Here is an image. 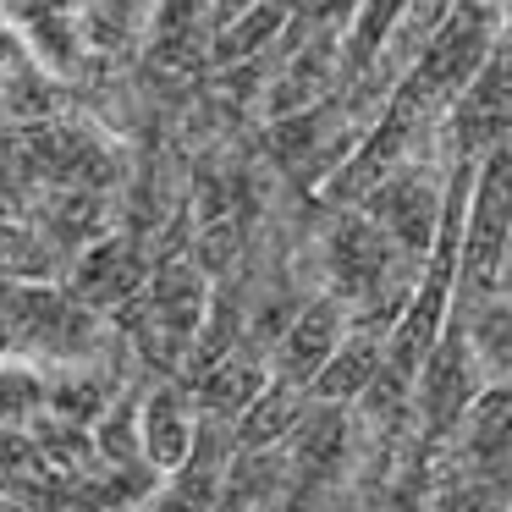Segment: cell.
I'll list each match as a JSON object with an SVG mask.
<instances>
[{"label":"cell","instance_id":"5","mask_svg":"<svg viewBox=\"0 0 512 512\" xmlns=\"http://www.w3.org/2000/svg\"><path fill=\"white\" fill-rule=\"evenodd\" d=\"M342 336H347V303H336L331 292H325V298H309L292 314L287 331L276 336V347H270V380L309 391L314 375H320V369L331 364V353L342 347Z\"/></svg>","mask_w":512,"mask_h":512},{"label":"cell","instance_id":"2","mask_svg":"<svg viewBox=\"0 0 512 512\" xmlns=\"http://www.w3.org/2000/svg\"><path fill=\"white\" fill-rule=\"evenodd\" d=\"M507 237H512V144L490 149L479 160L474 177V199H468V226H463V270H457V298L474 303L490 298L507 259Z\"/></svg>","mask_w":512,"mask_h":512},{"label":"cell","instance_id":"4","mask_svg":"<svg viewBox=\"0 0 512 512\" xmlns=\"http://www.w3.org/2000/svg\"><path fill=\"white\" fill-rule=\"evenodd\" d=\"M419 408H424V424L430 435H446L457 419H468V408L479 402V380H474V336H468V320L457 314L452 303V320H446L441 342L430 347L419 369Z\"/></svg>","mask_w":512,"mask_h":512},{"label":"cell","instance_id":"7","mask_svg":"<svg viewBox=\"0 0 512 512\" xmlns=\"http://www.w3.org/2000/svg\"><path fill=\"white\" fill-rule=\"evenodd\" d=\"M193 441H199V413L182 386H155L149 397H138V446L149 468L177 474L193 457Z\"/></svg>","mask_w":512,"mask_h":512},{"label":"cell","instance_id":"11","mask_svg":"<svg viewBox=\"0 0 512 512\" xmlns=\"http://www.w3.org/2000/svg\"><path fill=\"white\" fill-rule=\"evenodd\" d=\"M149 12H155V0H83L78 34H83L89 61H127V56H138L144 28H149Z\"/></svg>","mask_w":512,"mask_h":512},{"label":"cell","instance_id":"12","mask_svg":"<svg viewBox=\"0 0 512 512\" xmlns=\"http://www.w3.org/2000/svg\"><path fill=\"white\" fill-rule=\"evenodd\" d=\"M309 391L298 386H281V380H270L265 391H259L254 402H248V413L232 424V446L237 452H265V446H276L281 435H292L303 424V413H309Z\"/></svg>","mask_w":512,"mask_h":512},{"label":"cell","instance_id":"1","mask_svg":"<svg viewBox=\"0 0 512 512\" xmlns=\"http://www.w3.org/2000/svg\"><path fill=\"white\" fill-rule=\"evenodd\" d=\"M496 39H501V0H457L452 17L424 45V56L391 89L386 111L358 133V144L347 149L342 166L325 171V182H320L325 204L358 210L391 171L408 166L424 149V138H435L446 127V116L457 111L468 83L479 78V67L496 50Z\"/></svg>","mask_w":512,"mask_h":512},{"label":"cell","instance_id":"3","mask_svg":"<svg viewBox=\"0 0 512 512\" xmlns=\"http://www.w3.org/2000/svg\"><path fill=\"white\" fill-rule=\"evenodd\" d=\"M441 133L452 144V160H485L490 149L512 144V39H496Z\"/></svg>","mask_w":512,"mask_h":512},{"label":"cell","instance_id":"8","mask_svg":"<svg viewBox=\"0 0 512 512\" xmlns=\"http://www.w3.org/2000/svg\"><path fill=\"white\" fill-rule=\"evenodd\" d=\"M265 386H270V358L237 342L232 353L215 358V364L204 369V375H193L182 391L193 397V408H199L204 419H215V424L232 419V424H237V419L248 413V402H254Z\"/></svg>","mask_w":512,"mask_h":512},{"label":"cell","instance_id":"9","mask_svg":"<svg viewBox=\"0 0 512 512\" xmlns=\"http://www.w3.org/2000/svg\"><path fill=\"white\" fill-rule=\"evenodd\" d=\"M386 375V336L364 331V325H347L342 347L331 353V364L314 375L309 402H325V408H342V402H358L375 391V380Z\"/></svg>","mask_w":512,"mask_h":512},{"label":"cell","instance_id":"13","mask_svg":"<svg viewBox=\"0 0 512 512\" xmlns=\"http://www.w3.org/2000/svg\"><path fill=\"white\" fill-rule=\"evenodd\" d=\"M61 259L67 254L39 226H23V221H6L0 215V276L6 281H50L61 270Z\"/></svg>","mask_w":512,"mask_h":512},{"label":"cell","instance_id":"10","mask_svg":"<svg viewBox=\"0 0 512 512\" xmlns=\"http://www.w3.org/2000/svg\"><path fill=\"white\" fill-rule=\"evenodd\" d=\"M292 0H265V6H254V12H243L237 23L215 28V45H210V67L215 72H232L243 67V61H270L281 50V39H287L292 28Z\"/></svg>","mask_w":512,"mask_h":512},{"label":"cell","instance_id":"6","mask_svg":"<svg viewBox=\"0 0 512 512\" xmlns=\"http://www.w3.org/2000/svg\"><path fill=\"white\" fill-rule=\"evenodd\" d=\"M210 45H215V17L210 0H155L144 28L138 61H149L155 72H204L210 67Z\"/></svg>","mask_w":512,"mask_h":512},{"label":"cell","instance_id":"14","mask_svg":"<svg viewBox=\"0 0 512 512\" xmlns=\"http://www.w3.org/2000/svg\"><path fill=\"white\" fill-rule=\"evenodd\" d=\"M0 127H17V122H12V105H6V94H0Z\"/></svg>","mask_w":512,"mask_h":512}]
</instances>
